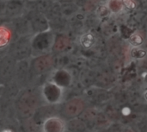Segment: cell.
I'll return each mask as SVG.
<instances>
[{"label":"cell","instance_id":"cell-1","mask_svg":"<svg viewBox=\"0 0 147 132\" xmlns=\"http://www.w3.org/2000/svg\"><path fill=\"white\" fill-rule=\"evenodd\" d=\"M55 39L54 35L50 31L37 33L32 39V52L36 57L47 54L49 50H53Z\"/></svg>","mask_w":147,"mask_h":132},{"label":"cell","instance_id":"cell-2","mask_svg":"<svg viewBox=\"0 0 147 132\" xmlns=\"http://www.w3.org/2000/svg\"><path fill=\"white\" fill-rule=\"evenodd\" d=\"M38 96L30 92L24 93L17 101V111L23 118H29L38 110Z\"/></svg>","mask_w":147,"mask_h":132},{"label":"cell","instance_id":"cell-3","mask_svg":"<svg viewBox=\"0 0 147 132\" xmlns=\"http://www.w3.org/2000/svg\"><path fill=\"white\" fill-rule=\"evenodd\" d=\"M40 96L50 105L58 104L63 98V88L53 81L47 82L41 87Z\"/></svg>","mask_w":147,"mask_h":132},{"label":"cell","instance_id":"cell-4","mask_svg":"<svg viewBox=\"0 0 147 132\" xmlns=\"http://www.w3.org/2000/svg\"><path fill=\"white\" fill-rule=\"evenodd\" d=\"M85 110L84 101L79 98H75L66 102L61 108V114L69 119L79 118Z\"/></svg>","mask_w":147,"mask_h":132},{"label":"cell","instance_id":"cell-5","mask_svg":"<svg viewBox=\"0 0 147 132\" xmlns=\"http://www.w3.org/2000/svg\"><path fill=\"white\" fill-rule=\"evenodd\" d=\"M32 52V41L27 42L26 39H20L18 42L14 43L10 49L11 57L15 60L24 61L25 58L28 57Z\"/></svg>","mask_w":147,"mask_h":132},{"label":"cell","instance_id":"cell-6","mask_svg":"<svg viewBox=\"0 0 147 132\" xmlns=\"http://www.w3.org/2000/svg\"><path fill=\"white\" fill-rule=\"evenodd\" d=\"M54 64L53 57L50 54L37 56L31 63V69L36 74H41L49 70Z\"/></svg>","mask_w":147,"mask_h":132},{"label":"cell","instance_id":"cell-7","mask_svg":"<svg viewBox=\"0 0 147 132\" xmlns=\"http://www.w3.org/2000/svg\"><path fill=\"white\" fill-rule=\"evenodd\" d=\"M66 123L59 117L53 116L44 121L42 124L43 132H66Z\"/></svg>","mask_w":147,"mask_h":132},{"label":"cell","instance_id":"cell-8","mask_svg":"<svg viewBox=\"0 0 147 132\" xmlns=\"http://www.w3.org/2000/svg\"><path fill=\"white\" fill-rule=\"evenodd\" d=\"M15 59L13 57H5L1 63V77L2 80L9 82L15 76L16 71Z\"/></svg>","mask_w":147,"mask_h":132},{"label":"cell","instance_id":"cell-9","mask_svg":"<svg viewBox=\"0 0 147 132\" xmlns=\"http://www.w3.org/2000/svg\"><path fill=\"white\" fill-rule=\"evenodd\" d=\"M98 111L93 108L85 109L79 118L84 123L89 131H96V122L98 115Z\"/></svg>","mask_w":147,"mask_h":132},{"label":"cell","instance_id":"cell-10","mask_svg":"<svg viewBox=\"0 0 147 132\" xmlns=\"http://www.w3.org/2000/svg\"><path fill=\"white\" fill-rule=\"evenodd\" d=\"M134 132H147V114H138L130 123Z\"/></svg>","mask_w":147,"mask_h":132},{"label":"cell","instance_id":"cell-11","mask_svg":"<svg viewBox=\"0 0 147 132\" xmlns=\"http://www.w3.org/2000/svg\"><path fill=\"white\" fill-rule=\"evenodd\" d=\"M53 82L64 89L71 84V75L65 70H59L53 75Z\"/></svg>","mask_w":147,"mask_h":132},{"label":"cell","instance_id":"cell-12","mask_svg":"<svg viewBox=\"0 0 147 132\" xmlns=\"http://www.w3.org/2000/svg\"><path fill=\"white\" fill-rule=\"evenodd\" d=\"M70 39L65 36V35H59L56 37L53 47V51L56 54H59L61 52H64L66 50L69 46H70Z\"/></svg>","mask_w":147,"mask_h":132},{"label":"cell","instance_id":"cell-13","mask_svg":"<svg viewBox=\"0 0 147 132\" xmlns=\"http://www.w3.org/2000/svg\"><path fill=\"white\" fill-rule=\"evenodd\" d=\"M28 66L24 61H21L16 67L15 71V76L16 78V83L17 84H22L25 82L26 79L28 78Z\"/></svg>","mask_w":147,"mask_h":132},{"label":"cell","instance_id":"cell-14","mask_svg":"<svg viewBox=\"0 0 147 132\" xmlns=\"http://www.w3.org/2000/svg\"><path fill=\"white\" fill-rule=\"evenodd\" d=\"M67 131L70 132H88L89 130L84 125V123L79 118L70 119L66 123Z\"/></svg>","mask_w":147,"mask_h":132},{"label":"cell","instance_id":"cell-15","mask_svg":"<svg viewBox=\"0 0 147 132\" xmlns=\"http://www.w3.org/2000/svg\"><path fill=\"white\" fill-rule=\"evenodd\" d=\"M107 7L109 11L114 14H120L124 10V1L123 0H108Z\"/></svg>","mask_w":147,"mask_h":132},{"label":"cell","instance_id":"cell-16","mask_svg":"<svg viewBox=\"0 0 147 132\" xmlns=\"http://www.w3.org/2000/svg\"><path fill=\"white\" fill-rule=\"evenodd\" d=\"M95 42H96V37L91 32H86L80 37V44L85 49H89L92 48Z\"/></svg>","mask_w":147,"mask_h":132},{"label":"cell","instance_id":"cell-17","mask_svg":"<svg viewBox=\"0 0 147 132\" xmlns=\"http://www.w3.org/2000/svg\"><path fill=\"white\" fill-rule=\"evenodd\" d=\"M129 42H130V43L132 45H134L135 47H138V48H139V46L142 45L143 43L145 44V40H144L143 36L140 33H137V32L134 33V34H133L130 36Z\"/></svg>","mask_w":147,"mask_h":132},{"label":"cell","instance_id":"cell-18","mask_svg":"<svg viewBox=\"0 0 147 132\" xmlns=\"http://www.w3.org/2000/svg\"><path fill=\"white\" fill-rule=\"evenodd\" d=\"M144 97H145V99L147 101V90L145 92V93H144Z\"/></svg>","mask_w":147,"mask_h":132},{"label":"cell","instance_id":"cell-19","mask_svg":"<svg viewBox=\"0 0 147 132\" xmlns=\"http://www.w3.org/2000/svg\"><path fill=\"white\" fill-rule=\"evenodd\" d=\"M2 132H13L11 130H9V129H6V130H3Z\"/></svg>","mask_w":147,"mask_h":132},{"label":"cell","instance_id":"cell-20","mask_svg":"<svg viewBox=\"0 0 147 132\" xmlns=\"http://www.w3.org/2000/svg\"><path fill=\"white\" fill-rule=\"evenodd\" d=\"M144 49L147 51V42H145V47H144Z\"/></svg>","mask_w":147,"mask_h":132},{"label":"cell","instance_id":"cell-21","mask_svg":"<svg viewBox=\"0 0 147 132\" xmlns=\"http://www.w3.org/2000/svg\"><path fill=\"white\" fill-rule=\"evenodd\" d=\"M125 132H134V131H132L131 129H127V130H126V131H125Z\"/></svg>","mask_w":147,"mask_h":132},{"label":"cell","instance_id":"cell-22","mask_svg":"<svg viewBox=\"0 0 147 132\" xmlns=\"http://www.w3.org/2000/svg\"><path fill=\"white\" fill-rule=\"evenodd\" d=\"M66 132H70V131H66Z\"/></svg>","mask_w":147,"mask_h":132}]
</instances>
